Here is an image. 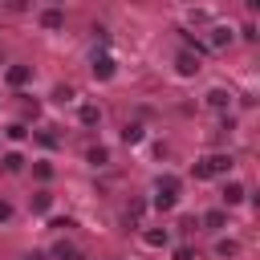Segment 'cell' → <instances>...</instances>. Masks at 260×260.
Wrapping results in <instances>:
<instances>
[{"label": "cell", "mask_w": 260, "mask_h": 260, "mask_svg": "<svg viewBox=\"0 0 260 260\" xmlns=\"http://www.w3.org/2000/svg\"><path fill=\"white\" fill-rule=\"evenodd\" d=\"M175 203H179L175 195H158V191H154V211H171Z\"/></svg>", "instance_id": "20"}, {"label": "cell", "mask_w": 260, "mask_h": 260, "mask_svg": "<svg viewBox=\"0 0 260 260\" xmlns=\"http://www.w3.org/2000/svg\"><path fill=\"white\" fill-rule=\"evenodd\" d=\"M244 195H248V191H244V183H223V203H228V207L244 203Z\"/></svg>", "instance_id": "8"}, {"label": "cell", "mask_w": 260, "mask_h": 260, "mask_svg": "<svg viewBox=\"0 0 260 260\" xmlns=\"http://www.w3.org/2000/svg\"><path fill=\"white\" fill-rule=\"evenodd\" d=\"M77 118H81V126H98V122H102V110H98L93 102H85V106L77 110Z\"/></svg>", "instance_id": "10"}, {"label": "cell", "mask_w": 260, "mask_h": 260, "mask_svg": "<svg viewBox=\"0 0 260 260\" xmlns=\"http://www.w3.org/2000/svg\"><path fill=\"white\" fill-rule=\"evenodd\" d=\"M41 28H49V32L65 28V12L61 8H41Z\"/></svg>", "instance_id": "5"}, {"label": "cell", "mask_w": 260, "mask_h": 260, "mask_svg": "<svg viewBox=\"0 0 260 260\" xmlns=\"http://www.w3.org/2000/svg\"><path fill=\"white\" fill-rule=\"evenodd\" d=\"M73 98H77V93H73L69 85H57V102H73Z\"/></svg>", "instance_id": "24"}, {"label": "cell", "mask_w": 260, "mask_h": 260, "mask_svg": "<svg viewBox=\"0 0 260 260\" xmlns=\"http://www.w3.org/2000/svg\"><path fill=\"white\" fill-rule=\"evenodd\" d=\"M65 260H85V256H81V252H77V248H73V252H69V256H65Z\"/></svg>", "instance_id": "30"}, {"label": "cell", "mask_w": 260, "mask_h": 260, "mask_svg": "<svg viewBox=\"0 0 260 260\" xmlns=\"http://www.w3.org/2000/svg\"><path fill=\"white\" fill-rule=\"evenodd\" d=\"M28 77H32V65H8V73H4V81H8L12 89L28 85Z\"/></svg>", "instance_id": "4"}, {"label": "cell", "mask_w": 260, "mask_h": 260, "mask_svg": "<svg viewBox=\"0 0 260 260\" xmlns=\"http://www.w3.org/2000/svg\"><path fill=\"white\" fill-rule=\"evenodd\" d=\"M69 252H73V244H65V240H61V244H57V248H53V256H57V260H65V256H69Z\"/></svg>", "instance_id": "27"}, {"label": "cell", "mask_w": 260, "mask_h": 260, "mask_svg": "<svg viewBox=\"0 0 260 260\" xmlns=\"http://www.w3.org/2000/svg\"><path fill=\"white\" fill-rule=\"evenodd\" d=\"M215 256L232 260V256H240V244H236V240H219V244H215Z\"/></svg>", "instance_id": "17"}, {"label": "cell", "mask_w": 260, "mask_h": 260, "mask_svg": "<svg viewBox=\"0 0 260 260\" xmlns=\"http://www.w3.org/2000/svg\"><path fill=\"white\" fill-rule=\"evenodd\" d=\"M232 162H236L232 154H207V158H203V167H207V175H211V179H215V175H228V171H232Z\"/></svg>", "instance_id": "3"}, {"label": "cell", "mask_w": 260, "mask_h": 260, "mask_svg": "<svg viewBox=\"0 0 260 260\" xmlns=\"http://www.w3.org/2000/svg\"><path fill=\"white\" fill-rule=\"evenodd\" d=\"M37 114H41V106H37L32 98H24V118H37Z\"/></svg>", "instance_id": "25"}, {"label": "cell", "mask_w": 260, "mask_h": 260, "mask_svg": "<svg viewBox=\"0 0 260 260\" xmlns=\"http://www.w3.org/2000/svg\"><path fill=\"white\" fill-rule=\"evenodd\" d=\"M0 162H4V171H8V175H16V171H24V154H16V150H8V154H4Z\"/></svg>", "instance_id": "14"}, {"label": "cell", "mask_w": 260, "mask_h": 260, "mask_svg": "<svg viewBox=\"0 0 260 260\" xmlns=\"http://www.w3.org/2000/svg\"><path fill=\"white\" fill-rule=\"evenodd\" d=\"M207 106H211V110H228V106H232V93H228V89H207Z\"/></svg>", "instance_id": "9"}, {"label": "cell", "mask_w": 260, "mask_h": 260, "mask_svg": "<svg viewBox=\"0 0 260 260\" xmlns=\"http://www.w3.org/2000/svg\"><path fill=\"white\" fill-rule=\"evenodd\" d=\"M167 240H171L167 228H146V232H142V244H146V248H167Z\"/></svg>", "instance_id": "7"}, {"label": "cell", "mask_w": 260, "mask_h": 260, "mask_svg": "<svg viewBox=\"0 0 260 260\" xmlns=\"http://www.w3.org/2000/svg\"><path fill=\"white\" fill-rule=\"evenodd\" d=\"M8 219H12V203H4V199H0V223H8Z\"/></svg>", "instance_id": "28"}, {"label": "cell", "mask_w": 260, "mask_h": 260, "mask_svg": "<svg viewBox=\"0 0 260 260\" xmlns=\"http://www.w3.org/2000/svg\"><path fill=\"white\" fill-rule=\"evenodd\" d=\"M122 142H126V146H138V142H142V126H138V122H126V126H122Z\"/></svg>", "instance_id": "13"}, {"label": "cell", "mask_w": 260, "mask_h": 260, "mask_svg": "<svg viewBox=\"0 0 260 260\" xmlns=\"http://www.w3.org/2000/svg\"><path fill=\"white\" fill-rule=\"evenodd\" d=\"M49 207H53V195L49 191H37L32 195V211H49Z\"/></svg>", "instance_id": "19"}, {"label": "cell", "mask_w": 260, "mask_h": 260, "mask_svg": "<svg viewBox=\"0 0 260 260\" xmlns=\"http://www.w3.org/2000/svg\"><path fill=\"white\" fill-rule=\"evenodd\" d=\"M24 260H45V252H28V256H24Z\"/></svg>", "instance_id": "29"}, {"label": "cell", "mask_w": 260, "mask_h": 260, "mask_svg": "<svg viewBox=\"0 0 260 260\" xmlns=\"http://www.w3.org/2000/svg\"><path fill=\"white\" fill-rule=\"evenodd\" d=\"M114 73H118L114 57H110V53H98V57H93V81H110Z\"/></svg>", "instance_id": "2"}, {"label": "cell", "mask_w": 260, "mask_h": 260, "mask_svg": "<svg viewBox=\"0 0 260 260\" xmlns=\"http://www.w3.org/2000/svg\"><path fill=\"white\" fill-rule=\"evenodd\" d=\"M203 223H207V228H223V223H228V211H223V207H211V211L203 215Z\"/></svg>", "instance_id": "16"}, {"label": "cell", "mask_w": 260, "mask_h": 260, "mask_svg": "<svg viewBox=\"0 0 260 260\" xmlns=\"http://www.w3.org/2000/svg\"><path fill=\"white\" fill-rule=\"evenodd\" d=\"M37 142H41V146H49V150H53V146H57V134H49V130H37Z\"/></svg>", "instance_id": "22"}, {"label": "cell", "mask_w": 260, "mask_h": 260, "mask_svg": "<svg viewBox=\"0 0 260 260\" xmlns=\"http://www.w3.org/2000/svg\"><path fill=\"white\" fill-rule=\"evenodd\" d=\"M203 45H207V49H223V45H232V28H223V24H215V28H211V37H207Z\"/></svg>", "instance_id": "6"}, {"label": "cell", "mask_w": 260, "mask_h": 260, "mask_svg": "<svg viewBox=\"0 0 260 260\" xmlns=\"http://www.w3.org/2000/svg\"><path fill=\"white\" fill-rule=\"evenodd\" d=\"M49 228H53V232H69V228H73V219H49Z\"/></svg>", "instance_id": "26"}, {"label": "cell", "mask_w": 260, "mask_h": 260, "mask_svg": "<svg viewBox=\"0 0 260 260\" xmlns=\"http://www.w3.org/2000/svg\"><path fill=\"white\" fill-rule=\"evenodd\" d=\"M4 138H8V142H24V138H28V126H24V122H8V126H4Z\"/></svg>", "instance_id": "12"}, {"label": "cell", "mask_w": 260, "mask_h": 260, "mask_svg": "<svg viewBox=\"0 0 260 260\" xmlns=\"http://www.w3.org/2000/svg\"><path fill=\"white\" fill-rule=\"evenodd\" d=\"M146 215V199H130V207H126V223H138Z\"/></svg>", "instance_id": "15"}, {"label": "cell", "mask_w": 260, "mask_h": 260, "mask_svg": "<svg viewBox=\"0 0 260 260\" xmlns=\"http://www.w3.org/2000/svg\"><path fill=\"white\" fill-rule=\"evenodd\" d=\"M85 158H89L93 167H106V162H110V150H106V146H89V154H85Z\"/></svg>", "instance_id": "18"}, {"label": "cell", "mask_w": 260, "mask_h": 260, "mask_svg": "<svg viewBox=\"0 0 260 260\" xmlns=\"http://www.w3.org/2000/svg\"><path fill=\"white\" fill-rule=\"evenodd\" d=\"M199 69H203V61H199L195 53H187V49H183V53L175 57V73H179V77H195Z\"/></svg>", "instance_id": "1"}, {"label": "cell", "mask_w": 260, "mask_h": 260, "mask_svg": "<svg viewBox=\"0 0 260 260\" xmlns=\"http://www.w3.org/2000/svg\"><path fill=\"white\" fill-rule=\"evenodd\" d=\"M175 260H195V248H191V244H183V248H175Z\"/></svg>", "instance_id": "23"}, {"label": "cell", "mask_w": 260, "mask_h": 260, "mask_svg": "<svg viewBox=\"0 0 260 260\" xmlns=\"http://www.w3.org/2000/svg\"><path fill=\"white\" fill-rule=\"evenodd\" d=\"M154 191H158V195H175V199H179V179H175V175H158Z\"/></svg>", "instance_id": "11"}, {"label": "cell", "mask_w": 260, "mask_h": 260, "mask_svg": "<svg viewBox=\"0 0 260 260\" xmlns=\"http://www.w3.org/2000/svg\"><path fill=\"white\" fill-rule=\"evenodd\" d=\"M32 175H37L41 183H49V179H53V167H49V162H32Z\"/></svg>", "instance_id": "21"}]
</instances>
